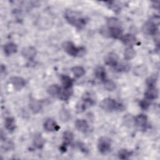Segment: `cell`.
<instances>
[{"label":"cell","instance_id":"cell-16","mask_svg":"<svg viewBox=\"0 0 160 160\" xmlns=\"http://www.w3.org/2000/svg\"><path fill=\"white\" fill-rule=\"evenodd\" d=\"M94 75L99 80L104 81L106 80V72L102 66H98L94 69Z\"/></svg>","mask_w":160,"mask_h":160},{"label":"cell","instance_id":"cell-4","mask_svg":"<svg viewBox=\"0 0 160 160\" xmlns=\"http://www.w3.org/2000/svg\"><path fill=\"white\" fill-rule=\"evenodd\" d=\"M94 101L90 96V95L88 94H86L77 103L76 106V111L78 112H82L84 111L88 108L94 104Z\"/></svg>","mask_w":160,"mask_h":160},{"label":"cell","instance_id":"cell-34","mask_svg":"<svg viewBox=\"0 0 160 160\" xmlns=\"http://www.w3.org/2000/svg\"><path fill=\"white\" fill-rule=\"evenodd\" d=\"M146 69L145 67L143 66H137L134 69V73L139 76H142L144 73H146Z\"/></svg>","mask_w":160,"mask_h":160},{"label":"cell","instance_id":"cell-31","mask_svg":"<svg viewBox=\"0 0 160 160\" xmlns=\"http://www.w3.org/2000/svg\"><path fill=\"white\" fill-rule=\"evenodd\" d=\"M71 118V114L68 110L63 109H61L59 112V118L62 122L68 121Z\"/></svg>","mask_w":160,"mask_h":160},{"label":"cell","instance_id":"cell-26","mask_svg":"<svg viewBox=\"0 0 160 160\" xmlns=\"http://www.w3.org/2000/svg\"><path fill=\"white\" fill-rule=\"evenodd\" d=\"M61 88L57 84H52L51 86H49L47 89V92L49 95L51 96H58L60 91Z\"/></svg>","mask_w":160,"mask_h":160},{"label":"cell","instance_id":"cell-10","mask_svg":"<svg viewBox=\"0 0 160 160\" xmlns=\"http://www.w3.org/2000/svg\"><path fill=\"white\" fill-rule=\"evenodd\" d=\"M44 128L47 131H58L59 129V126L56 122L52 119H48L44 123Z\"/></svg>","mask_w":160,"mask_h":160},{"label":"cell","instance_id":"cell-25","mask_svg":"<svg viewBox=\"0 0 160 160\" xmlns=\"http://www.w3.org/2000/svg\"><path fill=\"white\" fill-rule=\"evenodd\" d=\"M115 68L119 72H127L130 69L131 66L127 62H121L120 63H118Z\"/></svg>","mask_w":160,"mask_h":160},{"label":"cell","instance_id":"cell-15","mask_svg":"<svg viewBox=\"0 0 160 160\" xmlns=\"http://www.w3.org/2000/svg\"><path fill=\"white\" fill-rule=\"evenodd\" d=\"M134 121L136 125L141 128H144L147 124V116L143 114H138L136 117L134 118Z\"/></svg>","mask_w":160,"mask_h":160},{"label":"cell","instance_id":"cell-29","mask_svg":"<svg viewBox=\"0 0 160 160\" xmlns=\"http://www.w3.org/2000/svg\"><path fill=\"white\" fill-rule=\"evenodd\" d=\"M123 122L124 125L128 127H132L133 125L135 124L134 118L131 114H127L126 116H124L123 119Z\"/></svg>","mask_w":160,"mask_h":160},{"label":"cell","instance_id":"cell-7","mask_svg":"<svg viewBox=\"0 0 160 160\" xmlns=\"http://www.w3.org/2000/svg\"><path fill=\"white\" fill-rule=\"evenodd\" d=\"M37 54V51L35 48L32 46H27L22 48L21 51L22 56L28 59V60H32Z\"/></svg>","mask_w":160,"mask_h":160},{"label":"cell","instance_id":"cell-33","mask_svg":"<svg viewBox=\"0 0 160 160\" xmlns=\"http://www.w3.org/2000/svg\"><path fill=\"white\" fill-rule=\"evenodd\" d=\"M104 85L106 89L108 91H112L116 88L115 83L111 80H107L106 79L104 81Z\"/></svg>","mask_w":160,"mask_h":160},{"label":"cell","instance_id":"cell-37","mask_svg":"<svg viewBox=\"0 0 160 160\" xmlns=\"http://www.w3.org/2000/svg\"><path fill=\"white\" fill-rule=\"evenodd\" d=\"M5 71H6V66H4V64H1V74L3 73V72H5Z\"/></svg>","mask_w":160,"mask_h":160},{"label":"cell","instance_id":"cell-19","mask_svg":"<svg viewBox=\"0 0 160 160\" xmlns=\"http://www.w3.org/2000/svg\"><path fill=\"white\" fill-rule=\"evenodd\" d=\"M29 108L34 113L39 112L41 109V104L36 99H31L29 102Z\"/></svg>","mask_w":160,"mask_h":160},{"label":"cell","instance_id":"cell-35","mask_svg":"<svg viewBox=\"0 0 160 160\" xmlns=\"http://www.w3.org/2000/svg\"><path fill=\"white\" fill-rule=\"evenodd\" d=\"M156 82V78L154 76L149 77L146 80V83L148 87H155Z\"/></svg>","mask_w":160,"mask_h":160},{"label":"cell","instance_id":"cell-30","mask_svg":"<svg viewBox=\"0 0 160 160\" xmlns=\"http://www.w3.org/2000/svg\"><path fill=\"white\" fill-rule=\"evenodd\" d=\"M74 138V136L72 132L69 131H64L63 133V140L64 141V144L65 145L68 144L69 143H71Z\"/></svg>","mask_w":160,"mask_h":160},{"label":"cell","instance_id":"cell-36","mask_svg":"<svg viewBox=\"0 0 160 160\" xmlns=\"http://www.w3.org/2000/svg\"><path fill=\"white\" fill-rule=\"evenodd\" d=\"M140 107L143 109H146L149 106V102L147 99H142L139 102Z\"/></svg>","mask_w":160,"mask_h":160},{"label":"cell","instance_id":"cell-20","mask_svg":"<svg viewBox=\"0 0 160 160\" xmlns=\"http://www.w3.org/2000/svg\"><path fill=\"white\" fill-rule=\"evenodd\" d=\"M5 126L9 131H14L16 129V123L14 119L11 117L6 118L5 119Z\"/></svg>","mask_w":160,"mask_h":160},{"label":"cell","instance_id":"cell-17","mask_svg":"<svg viewBox=\"0 0 160 160\" xmlns=\"http://www.w3.org/2000/svg\"><path fill=\"white\" fill-rule=\"evenodd\" d=\"M109 30V36L118 39L121 38V36H122V30L121 27L118 28H108Z\"/></svg>","mask_w":160,"mask_h":160},{"label":"cell","instance_id":"cell-22","mask_svg":"<svg viewBox=\"0 0 160 160\" xmlns=\"http://www.w3.org/2000/svg\"><path fill=\"white\" fill-rule=\"evenodd\" d=\"M135 56H136V51L132 47L129 46L124 50V57L125 59L126 60L132 59L135 57Z\"/></svg>","mask_w":160,"mask_h":160},{"label":"cell","instance_id":"cell-3","mask_svg":"<svg viewBox=\"0 0 160 160\" xmlns=\"http://www.w3.org/2000/svg\"><path fill=\"white\" fill-rule=\"evenodd\" d=\"M62 48L69 55L76 57L83 54L84 49L83 48H77L71 41H66L62 44Z\"/></svg>","mask_w":160,"mask_h":160},{"label":"cell","instance_id":"cell-14","mask_svg":"<svg viewBox=\"0 0 160 160\" xmlns=\"http://www.w3.org/2000/svg\"><path fill=\"white\" fill-rule=\"evenodd\" d=\"M3 50L6 55L9 56L12 54L16 52L18 50V47L13 42H8L4 46Z\"/></svg>","mask_w":160,"mask_h":160},{"label":"cell","instance_id":"cell-2","mask_svg":"<svg viewBox=\"0 0 160 160\" xmlns=\"http://www.w3.org/2000/svg\"><path fill=\"white\" fill-rule=\"evenodd\" d=\"M100 107L103 110L108 112L117 110L121 111L124 109V106L122 104L110 98L104 99L100 103Z\"/></svg>","mask_w":160,"mask_h":160},{"label":"cell","instance_id":"cell-9","mask_svg":"<svg viewBox=\"0 0 160 160\" xmlns=\"http://www.w3.org/2000/svg\"><path fill=\"white\" fill-rule=\"evenodd\" d=\"M104 62L108 66L115 67L118 63V55L113 52H109L104 57Z\"/></svg>","mask_w":160,"mask_h":160},{"label":"cell","instance_id":"cell-27","mask_svg":"<svg viewBox=\"0 0 160 160\" xmlns=\"http://www.w3.org/2000/svg\"><path fill=\"white\" fill-rule=\"evenodd\" d=\"M1 148L6 151H11L14 148V144L11 140L4 138V140L2 139Z\"/></svg>","mask_w":160,"mask_h":160},{"label":"cell","instance_id":"cell-13","mask_svg":"<svg viewBox=\"0 0 160 160\" xmlns=\"http://www.w3.org/2000/svg\"><path fill=\"white\" fill-rule=\"evenodd\" d=\"M146 99H154L158 96V90L156 87H149L144 93Z\"/></svg>","mask_w":160,"mask_h":160},{"label":"cell","instance_id":"cell-23","mask_svg":"<svg viewBox=\"0 0 160 160\" xmlns=\"http://www.w3.org/2000/svg\"><path fill=\"white\" fill-rule=\"evenodd\" d=\"M71 71L75 77L79 78L83 76L85 74L84 69L81 66H74L71 69Z\"/></svg>","mask_w":160,"mask_h":160},{"label":"cell","instance_id":"cell-5","mask_svg":"<svg viewBox=\"0 0 160 160\" xmlns=\"http://www.w3.org/2000/svg\"><path fill=\"white\" fill-rule=\"evenodd\" d=\"M111 142L109 138L107 137H101L99 139L98 142V148L102 154L108 152L111 149Z\"/></svg>","mask_w":160,"mask_h":160},{"label":"cell","instance_id":"cell-24","mask_svg":"<svg viewBox=\"0 0 160 160\" xmlns=\"http://www.w3.org/2000/svg\"><path fill=\"white\" fill-rule=\"evenodd\" d=\"M33 144H34V146L38 149H41L43 147L44 144V140L42 138V137L41 136V134H36L34 136Z\"/></svg>","mask_w":160,"mask_h":160},{"label":"cell","instance_id":"cell-6","mask_svg":"<svg viewBox=\"0 0 160 160\" xmlns=\"http://www.w3.org/2000/svg\"><path fill=\"white\" fill-rule=\"evenodd\" d=\"M157 25L152 21H147L142 28V32L147 35H156L158 31Z\"/></svg>","mask_w":160,"mask_h":160},{"label":"cell","instance_id":"cell-32","mask_svg":"<svg viewBox=\"0 0 160 160\" xmlns=\"http://www.w3.org/2000/svg\"><path fill=\"white\" fill-rule=\"evenodd\" d=\"M132 154V152L129 151L127 149H121L118 152V156L121 159H128Z\"/></svg>","mask_w":160,"mask_h":160},{"label":"cell","instance_id":"cell-18","mask_svg":"<svg viewBox=\"0 0 160 160\" xmlns=\"http://www.w3.org/2000/svg\"><path fill=\"white\" fill-rule=\"evenodd\" d=\"M72 94V90L71 88H63L61 89V91L58 94V97L62 101H67Z\"/></svg>","mask_w":160,"mask_h":160},{"label":"cell","instance_id":"cell-11","mask_svg":"<svg viewBox=\"0 0 160 160\" xmlns=\"http://www.w3.org/2000/svg\"><path fill=\"white\" fill-rule=\"evenodd\" d=\"M75 127L78 131L82 132H85L88 130L89 125L86 120L79 119L75 122Z\"/></svg>","mask_w":160,"mask_h":160},{"label":"cell","instance_id":"cell-28","mask_svg":"<svg viewBox=\"0 0 160 160\" xmlns=\"http://www.w3.org/2000/svg\"><path fill=\"white\" fill-rule=\"evenodd\" d=\"M107 25L108 28H118L121 27L120 21L118 19L116 18H110L107 21Z\"/></svg>","mask_w":160,"mask_h":160},{"label":"cell","instance_id":"cell-1","mask_svg":"<svg viewBox=\"0 0 160 160\" xmlns=\"http://www.w3.org/2000/svg\"><path fill=\"white\" fill-rule=\"evenodd\" d=\"M64 15L66 19L69 22V23L71 24L74 26H76L77 28L81 29L85 26L86 23L85 19L80 17L79 15L77 14V12L72 11H66Z\"/></svg>","mask_w":160,"mask_h":160},{"label":"cell","instance_id":"cell-8","mask_svg":"<svg viewBox=\"0 0 160 160\" xmlns=\"http://www.w3.org/2000/svg\"><path fill=\"white\" fill-rule=\"evenodd\" d=\"M9 81L14 88L18 91L21 90L26 85L25 80L23 78L18 76H12L10 78Z\"/></svg>","mask_w":160,"mask_h":160},{"label":"cell","instance_id":"cell-21","mask_svg":"<svg viewBox=\"0 0 160 160\" xmlns=\"http://www.w3.org/2000/svg\"><path fill=\"white\" fill-rule=\"evenodd\" d=\"M60 78H61V81L62 84L63 85L64 88L68 89L71 88L73 81L70 77H69L67 75H61Z\"/></svg>","mask_w":160,"mask_h":160},{"label":"cell","instance_id":"cell-12","mask_svg":"<svg viewBox=\"0 0 160 160\" xmlns=\"http://www.w3.org/2000/svg\"><path fill=\"white\" fill-rule=\"evenodd\" d=\"M120 39L124 44L128 45V46H132L136 42V38L133 35L130 34H126L122 35L120 38Z\"/></svg>","mask_w":160,"mask_h":160}]
</instances>
